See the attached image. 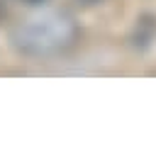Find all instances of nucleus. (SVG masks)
<instances>
[{"label":"nucleus","mask_w":156,"mask_h":153,"mask_svg":"<svg viewBox=\"0 0 156 153\" xmlns=\"http://www.w3.org/2000/svg\"><path fill=\"white\" fill-rule=\"evenodd\" d=\"M78 24L73 15L61 7H41L22 17L10 29L12 46L32 58H54L66 53L78 41Z\"/></svg>","instance_id":"1"},{"label":"nucleus","mask_w":156,"mask_h":153,"mask_svg":"<svg viewBox=\"0 0 156 153\" xmlns=\"http://www.w3.org/2000/svg\"><path fill=\"white\" fill-rule=\"evenodd\" d=\"M22 2H27L29 7H41V5L46 2V0H22Z\"/></svg>","instance_id":"3"},{"label":"nucleus","mask_w":156,"mask_h":153,"mask_svg":"<svg viewBox=\"0 0 156 153\" xmlns=\"http://www.w3.org/2000/svg\"><path fill=\"white\" fill-rule=\"evenodd\" d=\"M78 5H85V7H90V5H98L100 0H76Z\"/></svg>","instance_id":"4"},{"label":"nucleus","mask_w":156,"mask_h":153,"mask_svg":"<svg viewBox=\"0 0 156 153\" xmlns=\"http://www.w3.org/2000/svg\"><path fill=\"white\" fill-rule=\"evenodd\" d=\"M156 39V15H141L132 32V44L136 49H149Z\"/></svg>","instance_id":"2"},{"label":"nucleus","mask_w":156,"mask_h":153,"mask_svg":"<svg viewBox=\"0 0 156 153\" xmlns=\"http://www.w3.org/2000/svg\"><path fill=\"white\" fill-rule=\"evenodd\" d=\"M5 15V0H0V17Z\"/></svg>","instance_id":"5"}]
</instances>
